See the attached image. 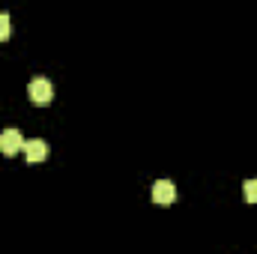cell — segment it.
<instances>
[{
	"label": "cell",
	"instance_id": "5b68a950",
	"mask_svg": "<svg viewBox=\"0 0 257 254\" xmlns=\"http://www.w3.org/2000/svg\"><path fill=\"white\" fill-rule=\"evenodd\" d=\"M242 197H245V203H257V180H245Z\"/></svg>",
	"mask_w": 257,
	"mask_h": 254
},
{
	"label": "cell",
	"instance_id": "7a4b0ae2",
	"mask_svg": "<svg viewBox=\"0 0 257 254\" xmlns=\"http://www.w3.org/2000/svg\"><path fill=\"white\" fill-rule=\"evenodd\" d=\"M150 197H153L156 206H171V203L177 200V186H174L171 180H159V183H153Z\"/></svg>",
	"mask_w": 257,
	"mask_h": 254
},
{
	"label": "cell",
	"instance_id": "6da1fadb",
	"mask_svg": "<svg viewBox=\"0 0 257 254\" xmlns=\"http://www.w3.org/2000/svg\"><path fill=\"white\" fill-rule=\"evenodd\" d=\"M27 96H30L33 105H48V102L54 99V87H51L48 78H33V81L27 84Z\"/></svg>",
	"mask_w": 257,
	"mask_h": 254
},
{
	"label": "cell",
	"instance_id": "277c9868",
	"mask_svg": "<svg viewBox=\"0 0 257 254\" xmlns=\"http://www.w3.org/2000/svg\"><path fill=\"white\" fill-rule=\"evenodd\" d=\"M24 156H27V162H30V165H39V162H45V156H48V144H45V141H39V138L24 141Z\"/></svg>",
	"mask_w": 257,
	"mask_h": 254
},
{
	"label": "cell",
	"instance_id": "3957f363",
	"mask_svg": "<svg viewBox=\"0 0 257 254\" xmlns=\"http://www.w3.org/2000/svg\"><path fill=\"white\" fill-rule=\"evenodd\" d=\"M18 150H24V138L18 129H3L0 132V153L3 156H15Z\"/></svg>",
	"mask_w": 257,
	"mask_h": 254
},
{
	"label": "cell",
	"instance_id": "8992f818",
	"mask_svg": "<svg viewBox=\"0 0 257 254\" xmlns=\"http://www.w3.org/2000/svg\"><path fill=\"white\" fill-rule=\"evenodd\" d=\"M12 36V21H9V12H0V42Z\"/></svg>",
	"mask_w": 257,
	"mask_h": 254
}]
</instances>
